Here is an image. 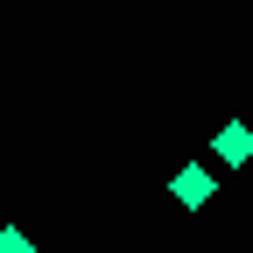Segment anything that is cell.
Wrapping results in <instances>:
<instances>
[{
	"instance_id": "cell-1",
	"label": "cell",
	"mask_w": 253,
	"mask_h": 253,
	"mask_svg": "<svg viewBox=\"0 0 253 253\" xmlns=\"http://www.w3.org/2000/svg\"><path fill=\"white\" fill-rule=\"evenodd\" d=\"M169 197H176L183 211H204V204H211V169H204V162H190V169H176V183H169Z\"/></svg>"
},
{
	"instance_id": "cell-3",
	"label": "cell",
	"mask_w": 253,
	"mask_h": 253,
	"mask_svg": "<svg viewBox=\"0 0 253 253\" xmlns=\"http://www.w3.org/2000/svg\"><path fill=\"white\" fill-rule=\"evenodd\" d=\"M0 253H36V246H28V232H21V225H0Z\"/></svg>"
},
{
	"instance_id": "cell-2",
	"label": "cell",
	"mask_w": 253,
	"mask_h": 253,
	"mask_svg": "<svg viewBox=\"0 0 253 253\" xmlns=\"http://www.w3.org/2000/svg\"><path fill=\"white\" fill-rule=\"evenodd\" d=\"M211 155H218V162H253V126L246 120H225L218 141H211Z\"/></svg>"
}]
</instances>
